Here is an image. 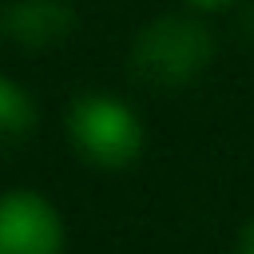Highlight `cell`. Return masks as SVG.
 <instances>
[{"label": "cell", "mask_w": 254, "mask_h": 254, "mask_svg": "<svg viewBox=\"0 0 254 254\" xmlns=\"http://www.w3.org/2000/svg\"><path fill=\"white\" fill-rule=\"evenodd\" d=\"M190 8H198V12H218V8H226L230 0H187Z\"/></svg>", "instance_id": "7"}, {"label": "cell", "mask_w": 254, "mask_h": 254, "mask_svg": "<svg viewBox=\"0 0 254 254\" xmlns=\"http://www.w3.org/2000/svg\"><path fill=\"white\" fill-rule=\"evenodd\" d=\"M4 28L20 48L44 52L71 32V8L64 0H16L4 16Z\"/></svg>", "instance_id": "4"}, {"label": "cell", "mask_w": 254, "mask_h": 254, "mask_svg": "<svg viewBox=\"0 0 254 254\" xmlns=\"http://www.w3.org/2000/svg\"><path fill=\"white\" fill-rule=\"evenodd\" d=\"M0 254H64V222L44 194H0Z\"/></svg>", "instance_id": "3"}, {"label": "cell", "mask_w": 254, "mask_h": 254, "mask_svg": "<svg viewBox=\"0 0 254 254\" xmlns=\"http://www.w3.org/2000/svg\"><path fill=\"white\" fill-rule=\"evenodd\" d=\"M67 131L75 151L107 171L131 167L143 151V123L115 95H79L67 111Z\"/></svg>", "instance_id": "2"}, {"label": "cell", "mask_w": 254, "mask_h": 254, "mask_svg": "<svg viewBox=\"0 0 254 254\" xmlns=\"http://www.w3.org/2000/svg\"><path fill=\"white\" fill-rule=\"evenodd\" d=\"M234 254H254V222L242 230V238H238V250Z\"/></svg>", "instance_id": "6"}, {"label": "cell", "mask_w": 254, "mask_h": 254, "mask_svg": "<svg viewBox=\"0 0 254 254\" xmlns=\"http://www.w3.org/2000/svg\"><path fill=\"white\" fill-rule=\"evenodd\" d=\"M36 127V107L20 83L0 75V143H20Z\"/></svg>", "instance_id": "5"}, {"label": "cell", "mask_w": 254, "mask_h": 254, "mask_svg": "<svg viewBox=\"0 0 254 254\" xmlns=\"http://www.w3.org/2000/svg\"><path fill=\"white\" fill-rule=\"evenodd\" d=\"M214 56L210 32L190 16H159L147 24L131 48V67L159 87H183L202 75Z\"/></svg>", "instance_id": "1"}]
</instances>
